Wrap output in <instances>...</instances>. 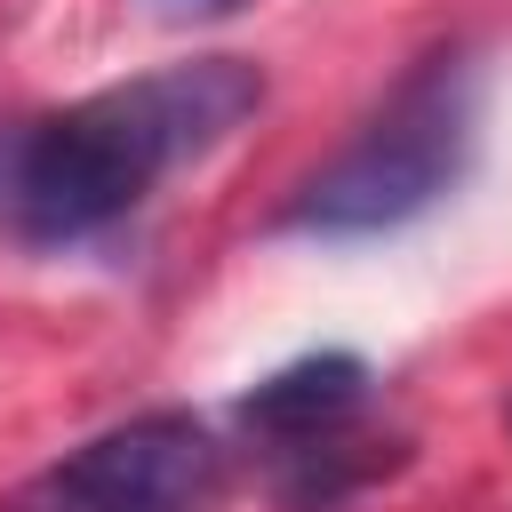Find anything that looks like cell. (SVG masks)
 <instances>
[{"label":"cell","mask_w":512,"mask_h":512,"mask_svg":"<svg viewBox=\"0 0 512 512\" xmlns=\"http://www.w3.org/2000/svg\"><path fill=\"white\" fill-rule=\"evenodd\" d=\"M472 160V72L464 56H424L384 112L288 200V232L312 240H376L416 224Z\"/></svg>","instance_id":"obj_2"},{"label":"cell","mask_w":512,"mask_h":512,"mask_svg":"<svg viewBox=\"0 0 512 512\" xmlns=\"http://www.w3.org/2000/svg\"><path fill=\"white\" fill-rule=\"evenodd\" d=\"M216 496H224L216 432L184 408H160L64 448L8 496V512H208Z\"/></svg>","instance_id":"obj_3"},{"label":"cell","mask_w":512,"mask_h":512,"mask_svg":"<svg viewBox=\"0 0 512 512\" xmlns=\"http://www.w3.org/2000/svg\"><path fill=\"white\" fill-rule=\"evenodd\" d=\"M256 112L264 72L248 56H192L96 88L0 144V224L32 248L96 240L120 216H136L160 176L232 144Z\"/></svg>","instance_id":"obj_1"},{"label":"cell","mask_w":512,"mask_h":512,"mask_svg":"<svg viewBox=\"0 0 512 512\" xmlns=\"http://www.w3.org/2000/svg\"><path fill=\"white\" fill-rule=\"evenodd\" d=\"M152 8H168V16H224L232 0H152Z\"/></svg>","instance_id":"obj_5"},{"label":"cell","mask_w":512,"mask_h":512,"mask_svg":"<svg viewBox=\"0 0 512 512\" xmlns=\"http://www.w3.org/2000/svg\"><path fill=\"white\" fill-rule=\"evenodd\" d=\"M360 408H368V360H352V352H304V360L272 368V376L240 400V424H248L256 448H272V464H280V456H304V448L352 432Z\"/></svg>","instance_id":"obj_4"}]
</instances>
